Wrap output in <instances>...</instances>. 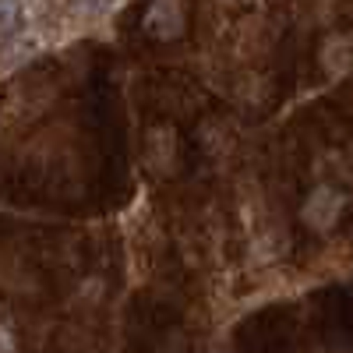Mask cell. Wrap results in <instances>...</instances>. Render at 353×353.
Wrapping results in <instances>:
<instances>
[{
    "label": "cell",
    "mask_w": 353,
    "mask_h": 353,
    "mask_svg": "<svg viewBox=\"0 0 353 353\" xmlns=\"http://www.w3.org/2000/svg\"><path fill=\"white\" fill-rule=\"evenodd\" d=\"M339 212H343V194L336 188L311 191V198L304 201V209H301V216H304V223L311 230H332L336 219H339Z\"/></svg>",
    "instance_id": "obj_1"
},
{
    "label": "cell",
    "mask_w": 353,
    "mask_h": 353,
    "mask_svg": "<svg viewBox=\"0 0 353 353\" xmlns=\"http://www.w3.org/2000/svg\"><path fill=\"white\" fill-rule=\"evenodd\" d=\"M145 28L156 39H176L184 32V8L181 0H152L145 11Z\"/></svg>",
    "instance_id": "obj_2"
},
{
    "label": "cell",
    "mask_w": 353,
    "mask_h": 353,
    "mask_svg": "<svg viewBox=\"0 0 353 353\" xmlns=\"http://www.w3.org/2000/svg\"><path fill=\"white\" fill-rule=\"evenodd\" d=\"M46 46V36L43 28H28V32H14L8 39V46L0 50V71H14L18 64L32 61V57Z\"/></svg>",
    "instance_id": "obj_3"
},
{
    "label": "cell",
    "mask_w": 353,
    "mask_h": 353,
    "mask_svg": "<svg viewBox=\"0 0 353 353\" xmlns=\"http://www.w3.org/2000/svg\"><path fill=\"white\" fill-rule=\"evenodd\" d=\"M321 68H325L329 74H346L353 68V39L346 36H332L325 39V46H321Z\"/></svg>",
    "instance_id": "obj_4"
},
{
    "label": "cell",
    "mask_w": 353,
    "mask_h": 353,
    "mask_svg": "<svg viewBox=\"0 0 353 353\" xmlns=\"http://www.w3.org/2000/svg\"><path fill=\"white\" fill-rule=\"evenodd\" d=\"M113 0H61V18L71 25H85V21H96L110 11Z\"/></svg>",
    "instance_id": "obj_5"
},
{
    "label": "cell",
    "mask_w": 353,
    "mask_h": 353,
    "mask_svg": "<svg viewBox=\"0 0 353 353\" xmlns=\"http://www.w3.org/2000/svg\"><path fill=\"white\" fill-rule=\"evenodd\" d=\"M25 21V0H0V39H11L21 32Z\"/></svg>",
    "instance_id": "obj_6"
},
{
    "label": "cell",
    "mask_w": 353,
    "mask_h": 353,
    "mask_svg": "<svg viewBox=\"0 0 353 353\" xmlns=\"http://www.w3.org/2000/svg\"><path fill=\"white\" fill-rule=\"evenodd\" d=\"M173 152H176V145H173V134H170V131H156V134L149 138V156H152V163H156L159 170H170Z\"/></svg>",
    "instance_id": "obj_7"
},
{
    "label": "cell",
    "mask_w": 353,
    "mask_h": 353,
    "mask_svg": "<svg viewBox=\"0 0 353 353\" xmlns=\"http://www.w3.org/2000/svg\"><path fill=\"white\" fill-rule=\"evenodd\" d=\"M11 346H14V343H11V336H8L4 329H0V350H11Z\"/></svg>",
    "instance_id": "obj_8"
}]
</instances>
